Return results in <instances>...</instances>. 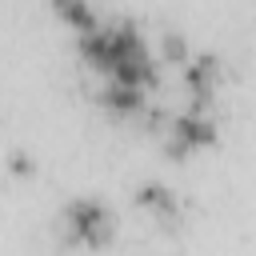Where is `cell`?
<instances>
[{"label":"cell","mask_w":256,"mask_h":256,"mask_svg":"<svg viewBox=\"0 0 256 256\" xmlns=\"http://www.w3.org/2000/svg\"><path fill=\"white\" fill-rule=\"evenodd\" d=\"M76 48L92 72L116 84H136V88L156 84V60L132 20H96L84 32H76Z\"/></svg>","instance_id":"obj_1"},{"label":"cell","mask_w":256,"mask_h":256,"mask_svg":"<svg viewBox=\"0 0 256 256\" xmlns=\"http://www.w3.org/2000/svg\"><path fill=\"white\" fill-rule=\"evenodd\" d=\"M60 228H64V240L68 244H80V248H108L112 236H116V216L104 200L96 196H76L64 204L60 212Z\"/></svg>","instance_id":"obj_2"},{"label":"cell","mask_w":256,"mask_h":256,"mask_svg":"<svg viewBox=\"0 0 256 256\" xmlns=\"http://www.w3.org/2000/svg\"><path fill=\"white\" fill-rule=\"evenodd\" d=\"M212 140H216V120L208 116V108H196V104L188 112H180L168 128V152L172 156H192V152L208 148Z\"/></svg>","instance_id":"obj_3"},{"label":"cell","mask_w":256,"mask_h":256,"mask_svg":"<svg viewBox=\"0 0 256 256\" xmlns=\"http://www.w3.org/2000/svg\"><path fill=\"white\" fill-rule=\"evenodd\" d=\"M136 204L148 208L160 224H176V220H180V200H176V192H172L168 184H144V188L136 192Z\"/></svg>","instance_id":"obj_4"},{"label":"cell","mask_w":256,"mask_h":256,"mask_svg":"<svg viewBox=\"0 0 256 256\" xmlns=\"http://www.w3.org/2000/svg\"><path fill=\"white\" fill-rule=\"evenodd\" d=\"M144 92H148V88L108 80V84H104V92H100V100H104V108H112L116 116H136V112L144 108Z\"/></svg>","instance_id":"obj_5"},{"label":"cell","mask_w":256,"mask_h":256,"mask_svg":"<svg viewBox=\"0 0 256 256\" xmlns=\"http://www.w3.org/2000/svg\"><path fill=\"white\" fill-rule=\"evenodd\" d=\"M52 4H56V16H60L72 32H84L88 24H96V20H100V16L92 12V4H88V0H52Z\"/></svg>","instance_id":"obj_6"}]
</instances>
